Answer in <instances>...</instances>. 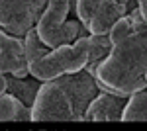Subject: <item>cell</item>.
<instances>
[{
  "instance_id": "cell-2",
  "label": "cell",
  "mask_w": 147,
  "mask_h": 131,
  "mask_svg": "<svg viewBox=\"0 0 147 131\" xmlns=\"http://www.w3.org/2000/svg\"><path fill=\"white\" fill-rule=\"evenodd\" d=\"M88 41L86 35L79 37L75 43H65L51 49L47 55L30 63V77L37 78L41 82L55 80L63 75L79 73L88 65Z\"/></svg>"
},
{
  "instance_id": "cell-20",
  "label": "cell",
  "mask_w": 147,
  "mask_h": 131,
  "mask_svg": "<svg viewBox=\"0 0 147 131\" xmlns=\"http://www.w3.org/2000/svg\"><path fill=\"white\" fill-rule=\"evenodd\" d=\"M145 78H147V75H145Z\"/></svg>"
},
{
  "instance_id": "cell-19",
  "label": "cell",
  "mask_w": 147,
  "mask_h": 131,
  "mask_svg": "<svg viewBox=\"0 0 147 131\" xmlns=\"http://www.w3.org/2000/svg\"><path fill=\"white\" fill-rule=\"evenodd\" d=\"M6 88H8V82H6V75H2V73H0V94H4V92H6Z\"/></svg>"
},
{
  "instance_id": "cell-11",
  "label": "cell",
  "mask_w": 147,
  "mask_h": 131,
  "mask_svg": "<svg viewBox=\"0 0 147 131\" xmlns=\"http://www.w3.org/2000/svg\"><path fill=\"white\" fill-rule=\"evenodd\" d=\"M122 121H147V86L127 98Z\"/></svg>"
},
{
  "instance_id": "cell-10",
  "label": "cell",
  "mask_w": 147,
  "mask_h": 131,
  "mask_svg": "<svg viewBox=\"0 0 147 131\" xmlns=\"http://www.w3.org/2000/svg\"><path fill=\"white\" fill-rule=\"evenodd\" d=\"M86 41H88V65H86V71L94 75L96 73V69L100 65L102 61L108 57L110 53V49H112V41H110V37H108V33H90V35H86Z\"/></svg>"
},
{
  "instance_id": "cell-6",
  "label": "cell",
  "mask_w": 147,
  "mask_h": 131,
  "mask_svg": "<svg viewBox=\"0 0 147 131\" xmlns=\"http://www.w3.org/2000/svg\"><path fill=\"white\" fill-rule=\"evenodd\" d=\"M137 6V0H100L98 8L92 16L88 33H108L116 20H120L127 12Z\"/></svg>"
},
{
  "instance_id": "cell-1",
  "label": "cell",
  "mask_w": 147,
  "mask_h": 131,
  "mask_svg": "<svg viewBox=\"0 0 147 131\" xmlns=\"http://www.w3.org/2000/svg\"><path fill=\"white\" fill-rule=\"evenodd\" d=\"M147 30L134 32L124 41L112 45L94 77L100 92H112L129 98L147 86Z\"/></svg>"
},
{
  "instance_id": "cell-14",
  "label": "cell",
  "mask_w": 147,
  "mask_h": 131,
  "mask_svg": "<svg viewBox=\"0 0 147 131\" xmlns=\"http://www.w3.org/2000/svg\"><path fill=\"white\" fill-rule=\"evenodd\" d=\"M100 0H75L73 8H75V14H77V20H79L86 30L90 28V22H92V16L98 8Z\"/></svg>"
},
{
  "instance_id": "cell-15",
  "label": "cell",
  "mask_w": 147,
  "mask_h": 131,
  "mask_svg": "<svg viewBox=\"0 0 147 131\" xmlns=\"http://www.w3.org/2000/svg\"><path fill=\"white\" fill-rule=\"evenodd\" d=\"M131 33H134V26H131V20H129L127 14H125L120 20H116V24L110 28V32H108V37H110V41L116 45V43H120V41H124L125 37H129Z\"/></svg>"
},
{
  "instance_id": "cell-17",
  "label": "cell",
  "mask_w": 147,
  "mask_h": 131,
  "mask_svg": "<svg viewBox=\"0 0 147 131\" xmlns=\"http://www.w3.org/2000/svg\"><path fill=\"white\" fill-rule=\"evenodd\" d=\"M32 4H34V10H35V18L39 20L41 14H43V10H45L47 4H49V0H32Z\"/></svg>"
},
{
  "instance_id": "cell-9",
  "label": "cell",
  "mask_w": 147,
  "mask_h": 131,
  "mask_svg": "<svg viewBox=\"0 0 147 131\" xmlns=\"http://www.w3.org/2000/svg\"><path fill=\"white\" fill-rule=\"evenodd\" d=\"M0 121H32V108L10 92L0 94Z\"/></svg>"
},
{
  "instance_id": "cell-4",
  "label": "cell",
  "mask_w": 147,
  "mask_h": 131,
  "mask_svg": "<svg viewBox=\"0 0 147 131\" xmlns=\"http://www.w3.org/2000/svg\"><path fill=\"white\" fill-rule=\"evenodd\" d=\"M61 86L65 88V92L69 94V98L73 102V108H75V121H82L84 120V112L88 108L94 96L100 92L96 77L90 75L86 69H82L79 73H73V75H63V77L55 78Z\"/></svg>"
},
{
  "instance_id": "cell-5",
  "label": "cell",
  "mask_w": 147,
  "mask_h": 131,
  "mask_svg": "<svg viewBox=\"0 0 147 131\" xmlns=\"http://www.w3.org/2000/svg\"><path fill=\"white\" fill-rule=\"evenodd\" d=\"M37 24L32 0H0V28L24 37Z\"/></svg>"
},
{
  "instance_id": "cell-3",
  "label": "cell",
  "mask_w": 147,
  "mask_h": 131,
  "mask_svg": "<svg viewBox=\"0 0 147 131\" xmlns=\"http://www.w3.org/2000/svg\"><path fill=\"white\" fill-rule=\"evenodd\" d=\"M32 121H75L73 102L57 80H45L32 106Z\"/></svg>"
},
{
  "instance_id": "cell-16",
  "label": "cell",
  "mask_w": 147,
  "mask_h": 131,
  "mask_svg": "<svg viewBox=\"0 0 147 131\" xmlns=\"http://www.w3.org/2000/svg\"><path fill=\"white\" fill-rule=\"evenodd\" d=\"M127 18L131 20L134 32H143V30H147V22H145V18L141 16V12H139V8H137V6L131 12H127Z\"/></svg>"
},
{
  "instance_id": "cell-13",
  "label": "cell",
  "mask_w": 147,
  "mask_h": 131,
  "mask_svg": "<svg viewBox=\"0 0 147 131\" xmlns=\"http://www.w3.org/2000/svg\"><path fill=\"white\" fill-rule=\"evenodd\" d=\"M49 51H51V49L41 41V37H39L35 26L24 35V55H26V61H28V63H34L37 59H41V57L47 55Z\"/></svg>"
},
{
  "instance_id": "cell-8",
  "label": "cell",
  "mask_w": 147,
  "mask_h": 131,
  "mask_svg": "<svg viewBox=\"0 0 147 131\" xmlns=\"http://www.w3.org/2000/svg\"><path fill=\"white\" fill-rule=\"evenodd\" d=\"M6 82H8V88L6 92H10L12 96H16L18 100H22L26 106H34V100L37 96V90L41 86V80L37 78H28V77H14V75H6Z\"/></svg>"
},
{
  "instance_id": "cell-7",
  "label": "cell",
  "mask_w": 147,
  "mask_h": 131,
  "mask_svg": "<svg viewBox=\"0 0 147 131\" xmlns=\"http://www.w3.org/2000/svg\"><path fill=\"white\" fill-rule=\"evenodd\" d=\"M127 98L112 92H98L88 104L82 121H118L122 120Z\"/></svg>"
},
{
  "instance_id": "cell-12",
  "label": "cell",
  "mask_w": 147,
  "mask_h": 131,
  "mask_svg": "<svg viewBox=\"0 0 147 131\" xmlns=\"http://www.w3.org/2000/svg\"><path fill=\"white\" fill-rule=\"evenodd\" d=\"M0 73L2 75H14V77H30V63L26 61V55L12 53V51H0Z\"/></svg>"
},
{
  "instance_id": "cell-18",
  "label": "cell",
  "mask_w": 147,
  "mask_h": 131,
  "mask_svg": "<svg viewBox=\"0 0 147 131\" xmlns=\"http://www.w3.org/2000/svg\"><path fill=\"white\" fill-rule=\"evenodd\" d=\"M137 8H139L141 16L145 18V22H147V0H137Z\"/></svg>"
}]
</instances>
